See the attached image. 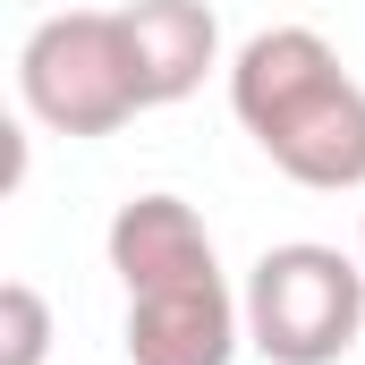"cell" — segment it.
Wrapping results in <instances>:
<instances>
[{
  "label": "cell",
  "mask_w": 365,
  "mask_h": 365,
  "mask_svg": "<svg viewBox=\"0 0 365 365\" xmlns=\"http://www.w3.org/2000/svg\"><path fill=\"white\" fill-rule=\"evenodd\" d=\"M247 331V306L230 297V280H170V289H136L128 297V365H230Z\"/></svg>",
  "instance_id": "4"
},
{
  "label": "cell",
  "mask_w": 365,
  "mask_h": 365,
  "mask_svg": "<svg viewBox=\"0 0 365 365\" xmlns=\"http://www.w3.org/2000/svg\"><path fill=\"white\" fill-rule=\"evenodd\" d=\"M17 102L51 136H119L145 110L119 9H60V17H43L26 34V51H17Z\"/></svg>",
  "instance_id": "2"
},
{
  "label": "cell",
  "mask_w": 365,
  "mask_h": 365,
  "mask_svg": "<svg viewBox=\"0 0 365 365\" xmlns=\"http://www.w3.org/2000/svg\"><path fill=\"white\" fill-rule=\"evenodd\" d=\"M247 340L272 365H340L365 340V255H340L323 238L264 247L247 272Z\"/></svg>",
  "instance_id": "3"
},
{
  "label": "cell",
  "mask_w": 365,
  "mask_h": 365,
  "mask_svg": "<svg viewBox=\"0 0 365 365\" xmlns=\"http://www.w3.org/2000/svg\"><path fill=\"white\" fill-rule=\"evenodd\" d=\"M110 272L119 289L136 297V289H170V280H212L221 272V255H212V230L195 221V204L179 195H128L119 212H110Z\"/></svg>",
  "instance_id": "5"
},
{
  "label": "cell",
  "mask_w": 365,
  "mask_h": 365,
  "mask_svg": "<svg viewBox=\"0 0 365 365\" xmlns=\"http://www.w3.org/2000/svg\"><path fill=\"white\" fill-rule=\"evenodd\" d=\"M51 357V306L34 280H0V365H43Z\"/></svg>",
  "instance_id": "7"
},
{
  "label": "cell",
  "mask_w": 365,
  "mask_h": 365,
  "mask_svg": "<svg viewBox=\"0 0 365 365\" xmlns=\"http://www.w3.org/2000/svg\"><path fill=\"white\" fill-rule=\"evenodd\" d=\"M230 110L280 179L349 195L365 187V86L314 26H264L230 60Z\"/></svg>",
  "instance_id": "1"
},
{
  "label": "cell",
  "mask_w": 365,
  "mask_h": 365,
  "mask_svg": "<svg viewBox=\"0 0 365 365\" xmlns=\"http://www.w3.org/2000/svg\"><path fill=\"white\" fill-rule=\"evenodd\" d=\"M357 255H365V247H357Z\"/></svg>",
  "instance_id": "8"
},
{
  "label": "cell",
  "mask_w": 365,
  "mask_h": 365,
  "mask_svg": "<svg viewBox=\"0 0 365 365\" xmlns=\"http://www.w3.org/2000/svg\"><path fill=\"white\" fill-rule=\"evenodd\" d=\"M119 26H128V60H136L145 110L187 102V93L221 68V17L204 0H128Z\"/></svg>",
  "instance_id": "6"
}]
</instances>
